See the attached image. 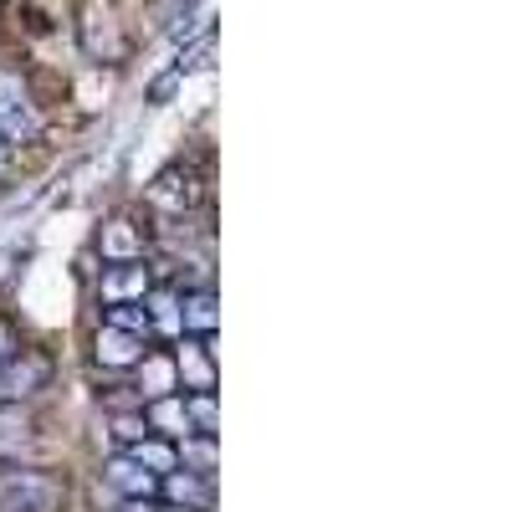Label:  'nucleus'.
I'll return each mask as SVG.
<instances>
[{
  "instance_id": "nucleus-3",
  "label": "nucleus",
  "mask_w": 512,
  "mask_h": 512,
  "mask_svg": "<svg viewBox=\"0 0 512 512\" xmlns=\"http://www.w3.org/2000/svg\"><path fill=\"white\" fill-rule=\"evenodd\" d=\"M47 118L31 93V82L16 67H0V144H36Z\"/></svg>"
},
{
  "instance_id": "nucleus-9",
  "label": "nucleus",
  "mask_w": 512,
  "mask_h": 512,
  "mask_svg": "<svg viewBox=\"0 0 512 512\" xmlns=\"http://www.w3.org/2000/svg\"><path fill=\"white\" fill-rule=\"evenodd\" d=\"M221 328V297L210 282L180 287V338H216Z\"/></svg>"
},
{
  "instance_id": "nucleus-15",
  "label": "nucleus",
  "mask_w": 512,
  "mask_h": 512,
  "mask_svg": "<svg viewBox=\"0 0 512 512\" xmlns=\"http://www.w3.org/2000/svg\"><path fill=\"white\" fill-rule=\"evenodd\" d=\"M175 461H180V472L216 477L221 472V441L216 436H180L175 441Z\"/></svg>"
},
{
  "instance_id": "nucleus-7",
  "label": "nucleus",
  "mask_w": 512,
  "mask_h": 512,
  "mask_svg": "<svg viewBox=\"0 0 512 512\" xmlns=\"http://www.w3.org/2000/svg\"><path fill=\"white\" fill-rule=\"evenodd\" d=\"M144 205L159 210V216H169V221H185L190 210L200 205V180H195V169H190V164H169V169H159L154 185L144 190Z\"/></svg>"
},
{
  "instance_id": "nucleus-23",
  "label": "nucleus",
  "mask_w": 512,
  "mask_h": 512,
  "mask_svg": "<svg viewBox=\"0 0 512 512\" xmlns=\"http://www.w3.org/2000/svg\"><path fill=\"white\" fill-rule=\"evenodd\" d=\"M16 349V333L6 328V318H0V364H6V354Z\"/></svg>"
},
{
  "instance_id": "nucleus-24",
  "label": "nucleus",
  "mask_w": 512,
  "mask_h": 512,
  "mask_svg": "<svg viewBox=\"0 0 512 512\" xmlns=\"http://www.w3.org/2000/svg\"><path fill=\"white\" fill-rule=\"evenodd\" d=\"M6 164H11V144H0V175H6Z\"/></svg>"
},
{
  "instance_id": "nucleus-17",
  "label": "nucleus",
  "mask_w": 512,
  "mask_h": 512,
  "mask_svg": "<svg viewBox=\"0 0 512 512\" xmlns=\"http://www.w3.org/2000/svg\"><path fill=\"white\" fill-rule=\"evenodd\" d=\"M144 308H149L154 333H175L180 338V287L175 282H154L149 297H144Z\"/></svg>"
},
{
  "instance_id": "nucleus-13",
  "label": "nucleus",
  "mask_w": 512,
  "mask_h": 512,
  "mask_svg": "<svg viewBox=\"0 0 512 512\" xmlns=\"http://www.w3.org/2000/svg\"><path fill=\"white\" fill-rule=\"evenodd\" d=\"M134 390H139V405L159 400V395H180V384H175V364H169V349H149L139 364H134Z\"/></svg>"
},
{
  "instance_id": "nucleus-4",
  "label": "nucleus",
  "mask_w": 512,
  "mask_h": 512,
  "mask_svg": "<svg viewBox=\"0 0 512 512\" xmlns=\"http://www.w3.org/2000/svg\"><path fill=\"white\" fill-rule=\"evenodd\" d=\"M77 41L93 62H108V67L128 62V52H134V41H128V31H123V21L108 0H88V6L77 11Z\"/></svg>"
},
{
  "instance_id": "nucleus-19",
  "label": "nucleus",
  "mask_w": 512,
  "mask_h": 512,
  "mask_svg": "<svg viewBox=\"0 0 512 512\" xmlns=\"http://www.w3.org/2000/svg\"><path fill=\"white\" fill-rule=\"evenodd\" d=\"M190 436H216L221 441V395H185Z\"/></svg>"
},
{
  "instance_id": "nucleus-10",
  "label": "nucleus",
  "mask_w": 512,
  "mask_h": 512,
  "mask_svg": "<svg viewBox=\"0 0 512 512\" xmlns=\"http://www.w3.org/2000/svg\"><path fill=\"white\" fill-rule=\"evenodd\" d=\"M149 349H154V344H144V338L123 333V328H108V323H98V333H93V364H103V369H113V374L134 369Z\"/></svg>"
},
{
  "instance_id": "nucleus-18",
  "label": "nucleus",
  "mask_w": 512,
  "mask_h": 512,
  "mask_svg": "<svg viewBox=\"0 0 512 512\" xmlns=\"http://www.w3.org/2000/svg\"><path fill=\"white\" fill-rule=\"evenodd\" d=\"M128 461H139L144 472H154V477H169V472H180V461H175V441H159V436H144V441H134L123 451Z\"/></svg>"
},
{
  "instance_id": "nucleus-5",
  "label": "nucleus",
  "mask_w": 512,
  "mask_h": 512,
  "mask_svg": "<svg viewBox=\"0 0 512 512\" xmlns=\"http://www.w3.org/2000/svg\"><path fill=\"white\" fill-rule=\"evenodd\" d=\"M169 364H175L180 395H216V384H221L216 338H175V349H169Z\"/></svg>"
},
{
  "instance_id": "nucleus-2",
  "label": "nucleus",
  "mask_w": 512,
  "mask_h": 512,
  "mask_svg": "<svg viewBox=\"0 0 512 512\" xmlns=\"http://www.w3.org/2000/svg\"><path fill=\"white\" fill-rule=\"evenodd\" d=\"M57 379V364L47 349L36 344H16L0 364V405H31L36 395H47Z\"/></svg>"
},
{
  "instance_id": "nucleus-1",
  "label": "nucleus",
  "mask_w": 512,
  "mask_h": 512,
  "mask_svg": "<svg viewBox=\"0 0 512 512\" xmlns=\"http://www.w3.org/2000/svg\"><path fill=\"white\" fill-rule=\"evenodd\" d=\"M67 487L52 472H36V466L6 461L0 466V512H62Z\"/></svg>"
},
{
  "instance_id": "nucleus-14",
  "label": "nucleus",
  "mask_w": 512,
  "mask_h": 512,
  "mask_svg": "<svg viewBox=\"0 0 512 512\" xmlns=\"http://www.w3.org/2000/svg\"><path fill=\"white\" fill-rule=\"evenodd\" d=\"M139 410H144L149 436H159V441H180V436H190L185 395H159V400H149V405H139Z\"/></svg>"
},
{
  "instance_id": "nucleus-8",
  "label": "nucleus",
  "mask_w": 512,
  "mask_h": 512,
  "mask_svg": "<svg viewBox=\"0 0 512 512\" xmlns=\"http://www.w3.org/2000/svg\"><path fill=\"white\" fill-rule=\"evenodd\" d=\"M154 282H159L154 262H103L93 292H98V308H118V303H144Z\"/></svg>"
},
{
  "instance_id": "nucleus-25",
  "label": "nucleus",
  "mask_w": 512,
  "mask_h": 512,
  "mask_svg": "<svg viewBox=\"0 0 512 512\" xmlns=\"http://www.w3.org/2000/svg\"><path fill=\"white\" fill-rule=\"evenodd\" d=\"M159 512H195V507H164V502H159Z\"/></svg>"
},
{
  "instance_id": "nucleus-6",
  "label": "nucleus",
  "mask_w": 512,
  "mask_h": 512,
  "mask_svg": "<svg viewBox=\"0 0 512 512\" xmlns=\"http://www.w3.org/2000/svg\"><path fill=\"white\" fill-rule=\"evenodd\" d=\"M98 256L103 262H149V246H154V231L144 216H134V210H118V216H108L93 236Z\"/></svg>"
},
{
  "instance_id": "nucleus-22",
  "label": "nucleus",
  "mask_w": 512,
  "mask_h": 512,
  "mask_svg": "<svg viewBox=\"0 0 512 512\" xmlns=\"http://www.w3.org/2000/svg\"><path fill=\"white\" fill-rule=\"evenodd\" d=\"M149 436V425H144V410L134 405V410H123V415H113V441H118V451H128L134 441H144Z\"/></svg>"
},
{
  "instance_id": "nucleus-21",
  "label": "nucleus",
  "mask_w": 512,
  "mask_h": 512,
  "mask_svg": "<svg viewBox=\"0 0 512 512\" xmlns=\"http://www.w3.org/2000/svg\"><path fill=\"white\" fill-rule=\"evenodd\" d=\"M210 52H216V26H205L195 41H190V47L180 52V62H175V72H169V77H185V72H200V67H210Z\"/></svg>"
},
{
  "instance_id": "nucleus-16",
  "label": "nucleus",
  "mask_w": 512,
  "mask_h": 512,
  "mask_svg": "<svg viewBox=\"0 0 512 512\" xmlns=\"http://www.w3.org/2000/svg\"><path fill=\"white\" fill-rule=\"evenodd\" d=\"M26 446H31V415H26V405H0V466L21 461Z\"/></svg>"
},
{
  "instance_id": "nucleus-20",
  "label": "nucleus",
  "mask_w": 512,
  "mask_h": 512,
  "mask_svg": "<svg viewBox=\"0 0 512 512\" xmlns=\"http://www.w3.org/2000/svg\"><path fill=\"white\" fill-rule=\"evenodd\" d=\"M103 323H108V328H123V333H134V338H144V344H159V333H154V323H149V308H144V303H118V308H103Z\"/></svg>"
},
{
  "instance_id": "nucleus-12",
  "label": "nucleus",
  "mask_w": 512,
  "mask_h": 512,
  "mask_svg": "<svg viewBox=\"0 0 512 512\" xmlns=\"http://www.w3.org/2000/svg\"><path fill=\"white\" fill-rule=\"evenodd\" d=\"M159 502H164V507H195V512H216V477L169 472V477H159Z\"/></svg>"
},
{
  "instance_id": "nucleus-11",
  "label": "nucleus",
  "mask_w": 512,
  "mask_h": 512,
  "mask_svg": "<svg viewBox=\"0 0 512 512\" xmlns=\"http://www.w3.org/2000/svg\"><path fill=\"white\" fill-rule=\"evenodd\" d=\"M103 482L118 492V502H159V477H154V472H144L139 461H128L123 451H118V456H108Z\"/></svg>"
}]
</instances>
